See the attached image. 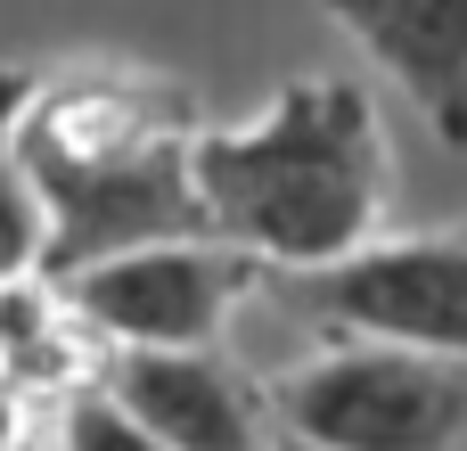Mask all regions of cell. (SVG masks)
<instances>
[{
  "label": "cell",
  "instance_id": "8",
  "mask_svg": "<svg viewBox=\"0 0 467 451\" xmlns=\"http://www.w3.org/2000/svg\"><path fill=\"white\" fill-rule=\"evenodd\" d=\"M25 90H33V74L25 66H0V296L16 279H41V197L16 173V156H8V123L25 107Z\"/></svg>",
  "mask_w": 467,
  "mask_h": 451
},
{
  "label": "cell",
  "instance_id": "10",
  "mask_svg": "<svg viewBox=\"0 0 467 451\" xmlns=\"http://www.w3.org/2000/svg\"><path fill=\"white\" fill-rule=\"evenodd\" d=\"M263 451H320V444H304V435H271Z\"/></svg>",
  "mask_w": 467,
  "mask_h": 451
},
{
  "label": "cell",
  "instance_id": "4",
  "mask_svg": "<svg viewBox=\"0 0 467 451\" xmlns=\"http://www.w3.org/2000/svg\"><path fill=\"white\" fill-rule=\"evenodd\" d=\"M271 296L320 337H394L467 362V230L361 238L312 271H263Z\"/></svg>",
  "mask_w": 467,
  "mask_h": 451
},
{
  "label": "cell",
  "instance_id": "5",
  "mask_svg": "<svg viewBox=\"0 0 467 451\" xmlns=\"http://www.w3.org/2000/svg\"><path fill=\"white\" fill-rule=\"evenodd\" d=\"M57 304L107 345H213L263 288V263L222 238H148L49 279Z\"/></svg>",
  "mask_w": 467,
  "mask_h": 451
},
{
  "label": "cell",
  "instance_id": "7",
  "mask_svg": "<svg viewBox=\"0 0 467 451\" xmlns=\"http://www.w3.org/2000/svg\"><path fill=\"white\" fill-rule=\"evenodd\" d=\"M419 107V123L467 148V0H320Z\"/></svg>",
  "mask_w": 467,
  "mask_h": 451
},
{
  "label": "cell",
  "instance_id": "2",
  "mask_svg": "<svg viewBox=\"0 0 467 451\" xmlns=\"http://www.w3.org/2000/svg\"><path fill=\"white\" fill-rule=\"evenodd\" d=\"M189 189L205 205V238L254 255L263 271H312L378 230L386 123L361 82L296 74L254 123L189 131Z\"/></svg>",
  "mask_w": 467,
  "mask_h": 451
},
{
  "label": "cell",
  "instance_id": "1",
  "mask_svg": "<svg viewBox=\"0 0 467 451\" xmlns=\"http://www.w3.org/2000/svg\"><path fill=\"white\" fill-rule=\"evenodd\" d=\"M189 131L197 107L181 82L33 74L8 123V156L41 197V279L115 246L205 238V205L189 189Z\"/></svg>",
  "mask_w": 467,
  "mask_h": 451
},
{
  "label": "cell",
  "instance_id": "9",
  "mask_svg": "<svg viewBox=\"0 0 467 451\" xmlns=\"http://www.w3.org/2000/svg\"><path fill=\"white\" fill-rule=\"evenodd\" d=\"M57 451H164L140 419H123L99 386L66 394V419H57Z\"/></svg>",
  "mask_w": 467,
  "mask_h": 451
},
{
  "label": "cell",
  "instance_id": "3",
  "mask_svg": "<svg viewBox=\"0 0 467 451\" xmlns=\"http://www.w3.org/2000/svg\"><path fill=\"white\" fill-rule=\"evenodd\" d=\"M271 435L320 451H460L467 444V362L394 345V337H328L312 362L263 386Z\"/></svg>",
  "mask_w": 467,
  "mask_h": 451
},
{
  "label": "cell",
  "instance_id": "6",
  "mask_svg": "<svg viewBox=\"0 0 467 451\" xmlns=\"http://www.w3.org/2000/svg\"><path fill=\"white\" fill-rule=\"evenodd\" d=\"M123 419H140L164 451H263V394L213 345H107L90 378Z\"/></svg>",
  "mask_w": 467,
  "mask_h": 451
}]
</instances>
